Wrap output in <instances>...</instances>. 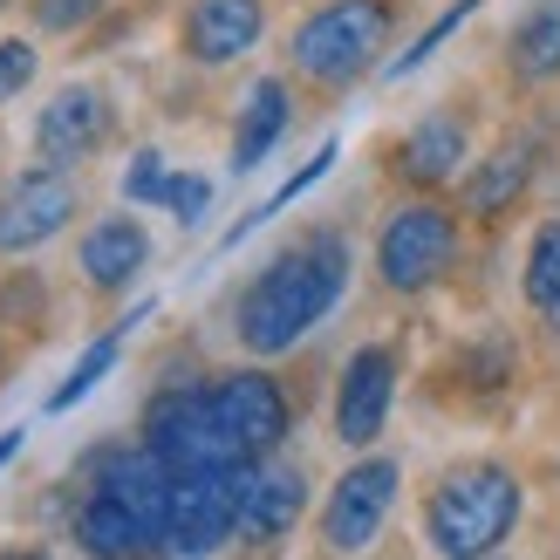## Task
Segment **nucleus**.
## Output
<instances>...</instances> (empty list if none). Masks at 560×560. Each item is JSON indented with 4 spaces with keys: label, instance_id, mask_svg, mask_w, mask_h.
<instances>
[{
    "label": "nucleus",
    "instance_id": "obj_12",
    "mask_svg": "<svg viewBox=\"0 0 560 560\" xmlns=\"http://www.w3.org/2000/svg\"><path fill=\"white\" fill-rule=\"evenodd\" d=\"M307 513V471L288 458H254L240 479V540L246 547H273L288 540Z\"/></svg>",
    "mask_w": 560,
    "mask_h": 560
},
{
    "label": "nucleus",
    "instance_id": "obj_17",
    "mask_svg": "<svg viewBox=\"0 0 560 560\" xmlns=\"http://www.w3.org/2000/svg\"><path fill=\"white\" fill-rule=\"evenodd\" d=\"M397 164H404V178H417V185L458 178V164H465V124L452 117V109H431V117L404 137V158Z\"/></svg>",
    "mask_w": 560,
    "mask_h": 560
},
{
    "label": "nucleus",
    "instance_id": "obj_8",
    "mask_svg": "<svg viewBox=\"0 0 560 560\" xmlns=\"http://www.w3.org/2000/svg\"><path fill=\"white\" fill-rule=\"evenodd\" d=\"M212 389V410H219V431L240 444V458H273L280 438H288L294 410H288V389H280L267 370H226Z\"/></svg>",
    "mask_w": 560,
    "mask_h": 560
},
{
    "label": "nucleus",
    "instance_id": "obj_7",
    "mask_svg": "<svg viewBox=\"0 0 560 560\" xmlns=\"http://www.w3.org/2000/svg\"><path fill=\"white\" fill-rule=\"evenodd\" d=\"M397 486H404V465L397 458H362L335 479L328 506H322V547L328 553H370L389 506H397Z\"/></svg>",
    "mask_w": 560,
    "mask_h": 560
},
{
    "label": "nucleus",
    "instance_id": "obj_26",
    "mask_svg": "<svg viewBox=\"0 0 560 560\" xmlns=\"http://www.w3.org/2000/svg\"><path fill=\"white\" fill-rule=\"evenodd\" d=\"M35 69H42L35 42H21V35L0 42V103H14V96L27 90V82H35Z\"/></svg>",
    "mask_w": 560,
    "mask_h": 560
},
{
    "label": "nucleus",
    "instance_id": "obj_13",
    "mask_svg": "<svg viewBox=\"0 0 560 560\" xmlns=\"http://www.w3.org/2000/svg\"><path fill=\"white\" fill-rule=\"evenodd\" d=\"M260 35H267L260 0H191V14H185V55L199 69H226L240 55H254Z\"/></svg>",
    "mask_w": 560,
    "mask_h": 560
},
{
    "label": "nucleus",
    "instance_id": "obj_19",
    "mask_svg": "<svg viewBox=\"0 0 560 560\" xmlns=\"http://www.w3.org/2000/svg\"><path fill=\"white\" fill-rule=\"evenodd\" d=\"M506 62L520 82H553L560 75V0H534L520 14L513 42H506Z\"/></svg>",
    "mask_w": 560,
    "mask_h": 560
},
{
    "label": "nucleus",
    "instance_id": "obj_14",
    "mask_svg": "<svg viewBox=\"0 0 560 560\" xmlns=\"http://www.w3.org/2000/svg\"><path fill=\"white\" fill-rule=\"evenodd\" d=\"M69 534H75V547L90 553V560H144V553H164L158 526H151V520H137L124 499H117V492H103V486L82 492V506H75V520H69Z\"/></svg>",
    "mask_w": 560,
    "mask_h": 560
},
{
    "label": "nucleus",
    "instance_id": "obj_29",
    "mask_svg": "<svg viewBox=\"0 0 560 560\" xmlns=\"http://www.w3.org/2000/svg\"><path fill=\"white\" fill-rule=\"evenodd\" d=\"M0 560H48V553H0Z\"/></svg>",
    "mask_w": 560,
    "mask_h": 560
},
{
    "label": "nucleus",
    "instance_id": "obj_1",
    "mask_svg": "<svg viewBox=\"0 0 560 560\" xmlns=\"http://www.w3.org/2000/svg\"><path fill=\"white\" fill-rule=\"evenodd\" d=\"M349 240L342 233H307L294 246H280V254L246 280V294L233 307V335H240V349L246 355H288L301 335H315L328 315H335V301L349 294Z\"/></svg>",
    "mask_w": 560,
    "mask_h": 560
},
{
    "label": "nucleus",
    "instance_id": "obj_6",
    "mask_svg": "<svg viewBox=\"0 0 560 560\" xmlns=\"http://www.w3.org/2000/svg\"><path fill=\"white\" fill-rule=\"evenodd\" d=\"M144 444L172 465V471H212V465H254L240 458V444L219 431V410H212V389L199 383H178V389H158L144 404Z\"/></svg>",
    "mask_w": 560,
    "mask_h": 560
},
{
    "label": "nucleus",
    "instance_id": "obj_2",
    "mask_svg": "<svg viewBox=\"0 0 560 560\" xmlns=\"http://www.w3.org/2000/svg\"><path fill=\"white\" fill-rule=\"evenodd\" d=\"M520 526V479L506 465H458L424 506V540L438 560H486Z\"/></svg>",
    "mask_w": 560,
    "mask_h": 560
},
{
    "label": "nucleus",
    "instance_id": "obj_20",
    "mask_svg": "<svg viewBox=\"0 0 560 560\" xmlns=\"http://www.w3.org/2000/svg\"><path fill=\"white\" fill-rule=\"evenodd\" d=\"M526 185H534V164H526V151H492L479 172L465 178V212L499 219V212H513V206L526 199Z\"/></svg>",
    "mask_w": 560,
    "mask_h": 560
},
{
    "label": "nucleus",
    "instance_id": "obj_18",
    "mask_svg": "<svg viewBox=\"0 0 560 560\" xmlns=\"http://www.w3.org/2000/svg\"><path fill=\"white\" fill-rule=\"evenodd\" d=\"M137 322H151V301H144V307H130V315H124L117 328H103L96 342L75 355V370H69L62 383L48 389V410H55V417H62V410H75V404L90 397V389H96V383H103L109 370H117V355H124V342H130V328H137Z\"/></svg>",
    "mask_w": 560,
    "mask_h": 560
},
{
    "label": "nucleus",
    "instance_id": "obj_24",
    "mask_svg": "<svg viewBox=\"0 0 560 560\" xmlns=\"http://www.w3.org/2000/svg\"><path fill=\"white\" fill-rule=\"evenodd\" d=\"M164 185H172V164H164L158 144H144V151L124 164V199L130 206H164Z\"/></svg>",
    "mask_w": 560,
    "mask_h": 560
},
{
    "label": "nucleus",
    "instance_id": "obj_28",
    "mask_svg": "<svg viewBox=\"0 0 560 560\" xmlns=\"http://www.w3.org/2000/svg\"><path fill=\"white\" fill-rule=\"evenodd\" d=\"M547 322H553V335H560V301H553V307H547Z\"/></svg>",
    "mask_w": 560,
    "mask_h": 560
},
{
    "label": "nucleus",
    "instance_id": "obj_10",
    "mask_svg": "<svg viewBox=\"0 0 560 560\" xmlns=\"http://www.w3.org/2000/svg\"><path fill=\"white\" fill-rule=\"evenodd\" d=\"M389 404H397V349L362 342L342 370V389H335V438L349 452H370L389 424Z\"/></svg>",
    "mask_w": 560,
    "mask_h": 560
},
{
    "label": "nucleus",
    "instance_id": "obj_27",
    "mask_svg": "<svg viewBox=\"0 0 560 560\" xmlns=\"http://www.w3.org/2000/svg\"><path fill=\"white\" fill-rule=\"evenodd\" d=\"M96 8H103V0H35V21L55 27V35H69V27H82Z\"/></svg>",
    "mask_w": 560,
    "mask_h": 560
},
{
    "label": "nucleus",
    "instance_id": "obj_31",
    "mask_svg": "<svg viewBox=\"0 0 560 560\" xmlns=\"http://www.w3.org/2000/svg\"><path fill=\"white\" fill-rule=\"evenodd\" d=\"M0 8H8V0H0Z\"/></svg>",
    "mask_w": 560,
    "mask_h": 560
},
{
    "label": "nucleus",
    "instance_id": "obj_3",
    "mask_svg": "<svg viewBox=\"0 0 560 560\" xmlns=\"http://www.w3.org/2000/svg\"><path fill=\"white\" fill-rule=\"evenodd\" d=\"M389 21H397L389 0H328V8H315L288 42L294 75L322 82V90H349V82L370 75L376 55L389 48Z\"/></svg>",
    "mask_w": 560,
    "mask_h": 560
},
{
    "label": "nucleus",
    "instance_id": "obj_30",
    "mask_svg": "<svg viewBox=\"0 0 560 560\" xmlns=\"http://www.w3.org/2000/svg\"><path fill=\"white\" fill-rule=\"evenodd\" d=\"M486 560H499V553H486Z\"/></svg>",
    "mask_w": 560,
    "mask_h": 560
},
{
    "label": "nucleus",
    "instance_id": "obj_9",
    "mask_svg": "<svg viewBox=\"0 0 560 560\" xmlns=\"http://www.w3.org/2000/svg\"><path fill=\"white\" fill-rule=\"evenodd\" d=\"M69 219H75V178L55 172V164H35V172H21L8 185V199H0V254L8 260L35 254Z\"/></svg>",
    "mask_w": 560,
    "mask_h": 560
},
{
    "label": "nucleus",
    "instance_id": "obj_22",
    "mask_svg": "<svg viewBox=\"0 0 560 560\" xmlns=\"http://www.w3.org/2000/svg\"><path fill=\"white\" fill-rule=\"evenodd\" d=\"M520 288H526V301L547 307L560 301V219H547V226L534 233V246H526V273H520Z\"/></svg>",
    "mask_w": 560,
    "mask_h": 560
},
{
    "label": "nucleus",
    "instance_id": "obj_25",
    "mask_svg": "<svg viewBox=\"0 0 560 560\" xmlns=\"http://www.w3.org/2000/svg\"><path fill=\"white\" fill-rule=\"evenodd\" d=\"M206 206H212V178H199V172H172V185H164V212H172L178 226H199Z\"/></svg>",
    "mask_w": 560,
    "mask_h": 560
},
{
    "label": "nucleus",
    "instance_id": "obj_21",
    "mask_svg": "<svg viewBox=\"0 0 560 560\" xmlns=\"http://www.w3.org/2000/svg\"><path fill=\"white\" fill-rule=\"evenodd\" d=\"M328 172H335V144H322V151H315V158H307V164H301V172H294L288 185H280V191H273V199H260L254 212H246V219H240V226H226V240H219V246H240V240H246V233H254V226H267V219H273V212H288V206L301 199V191H307V185H322Z\"/></svg>",
    "mask_w": 560,
    "mask_h": 560
},
{
    "label": "nucleus",
    "instance_id": "obj_16",
    "mask_svg": "<svg viewBox=\"0 0 560 560\" xmlns=\"http://www.w3.org/2000/svg\"><path fill=\"white\" fill-rule=\"evenodd\" d=\"M294 103H288V82L280 75H260L254 90L240 103V130H233V172H260L267 151L280 144V130H288Z\"/></svg>",
    "mask_w": 560,
    "mask_h": 560
},
{
    "label": "nucleus",
    "instance_id": "obj_23",
    "mask_svg": "<svg viewBox=\"0 0 560 560\" xmlns=\"http://www.w3.org/2000/svg\"><path fill=\"white\" fill-rule=\"evenodd\" d=\"M471 14H479V0H452V8H444V14H438V21L424 27V35H417V48H404V55H397V62H389V82H404V75H417V69H424V62H431V55H438L444 42H452V35H458V27L471 21Z\"/></svg>",
    "mask_w": 560,
    "mask_h": 560
},
{
    "label": "nucleus",
    "instance_id": "obj_4",
    "mask_svg": "<svg viewBox=\"0 0 560 560\" xmlns=\"http://www.w3.org/2000/svg\"><path fill=\"white\" fill-rule=\"evenodd\" d=\"M240 479H246V465L178 471L172 513H164V553L172 560H219L226 553L240 540Z\"/></svg>",
    "mask_w": 560,
    "mask_h": 560
},
{
    "label": "nucleus",
    "instance_id": "obj_5",
    "mask_svg": "<svg viewBox=\"0 0 560 560\" xmlns=\"http://www.w3.org/2000/svg\"><path fill=\"white\" fill-rule=\"evenodd\" d=\"M452 260H458V219L444 206L417 199V206H397L383 219V233H376V280L389 294L438 288V280L452 273Z\"/></svg>",
    "mask_w": 560,
    "mask_h": 560
},
{
    "label": "nucleus",
    "instance_id": "obj_11",
    "mask_svg": "<svg viewBox=\"0 0 560 560\" xmlns=\"http://www.w3.org/2000/svg\"><path fill=\"white\" fill-rule=\"evenodd\" d=\"M109 96L90 90V82H69V90H55L42 103V117H35V158L55 164V172H69V164L82 158H96L109 144Z\"/></svg>",
    "mask_w": 560,
    "mask_h": 560
},
{
    "label": "nucleus",
    "instance_id": "obj_15",
    "mask_svg": "<svg viewBox=\"0 0 560 560\" xmlns=\"http://www.w3.org/2000/svg\"><path fill=\"white\" fill-rule=\"evenodd\" d=\"M144 260H151V233L137 226L130 212H109V219H96V226L82 233V254H75L82 280H90L96 294H124L130 280L144 273Z\"/></svg>",
    "mask_w": 560,
    "mask_h": 560
}]
</instances>
